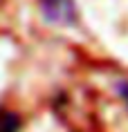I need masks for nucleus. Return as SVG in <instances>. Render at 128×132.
Masks as SVG:
<instances>
[{
	"label": "nucleus",
	"mask_w": 128,
	"mask_h": 132,
	"mask_svg": "<svg viewBox=\"0 0 128 132\" xmlns=\"http://www.w3.org/2000/svg\"><path fill=\"white\" fill-rule=\"evenodd\" d=\"M117 92H119L121 101H124L126 108H128V81H119V83H117Z\"/></svg>",
	"instance_id": "nucleus-3"
},
{
	"label": "nucleus",
	"mask_w": 128,
	"mask_h": 132,
	"mask_svg": "<svg viewBox=\"0 0 128 132\" xmlns=\"http://www.w3.org/2000/svg\"><path fill=\"white\" fill-rule=\"evenodd\" d=\"M20 130V117L11 110L0 108V132H18Z\"/></svg>",
	"instance_id": "nucleus-2"
},
{
	"label": "nucleus",
	"mask_w": 128,
	"mask_h": 132,
	"mask_svg": "<svg viewBox=\"0 0 128 132\" xmlns=\"http://www.w3.org/2000/svg\"><path fill=\"white\" fill-rule=\"evenodd\" d=\"M41 16L50 25H74L79 18L77 14V2L74 0H38Z\"/></svg>",
	"instance_id": "nucleus-1"
}]
</instances>
